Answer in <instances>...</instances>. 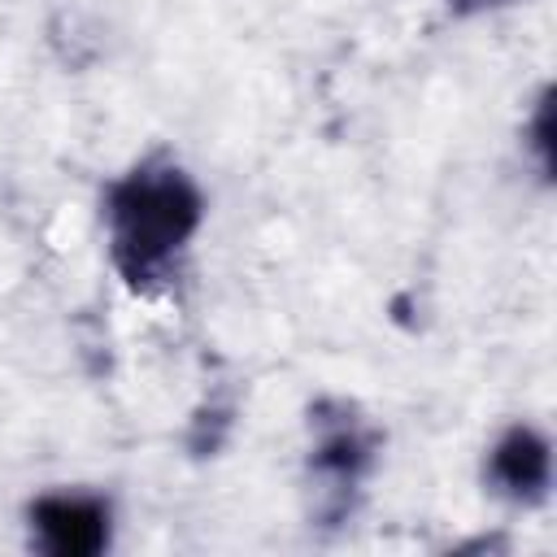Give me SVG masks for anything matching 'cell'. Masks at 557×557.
I'll return each instance as SVG.
<instances>
[{
    "label": "cell",
    "mask_w": 557,
    "mask_h": 557,
    "mask_svg": "<svg viewBox=\"0 0 557 557\" xmlns=\"http://www.w3.org/2000/svg\"><path fill=\"white\" fill-rule=\"evenodd\" d=\"M100 213L117 278L139 296H161L183 274L205 222V196L174 157H144L104 187Z\"/></svg>",
    "instance_id": "obj_1"
},
{
    "label": "cell",
    "mask_w": 557,
    "mask_h": 557,
    "mask_svg": "<svg viewBox=\"0 0 557 557\" xmlns=\"http://www.w3.org/2000/svg\"><path fill=\"white\" fill-rule=\"evenodd\" d=\"M313 426V448H309V470L322 483V513L344 518L352 505V492L370 474L379 457V431L357 418L348 400H322L309 409Z\"/></svg>",
    "instance_id": "obj_2"
},
{
    "label": "cell",
    "mask_w": 557,
    "mask_h": 557,
    "mask_svg": "<svg viewBox=\"0 0 557 557\" xmlns=\"http://www.w3.org/2000/svg\"><path fill=\"white\" fill-rule=\"evenodd\" d=\"M30 544L48 557H96L113 540V509L96 492H44L26 505Z\"/></svg>",
    "instance_id": "obj_3"
},
{
    "label": "cell",
    "mask_w": 557,
    "mask_h": 557,
    "mask_svg": "<svg viewBox=\"0 0 557 557\" xmlns=\"http://www.w3.org/2000/svg\"><path fill=\"white\" fill-rule=\"evenodd\" d=\"M483 479H487L492 496H500L509 505H540V500H548V487H553V444L535 426L513 422L487 448Z\"/></svg>",
    "instance_id": "obj_4"
},
{
    "label": "cell",
    "mask_w": 557,
    "mask_h": 557,
    "mask_svg": "<svg viewBox=\"0 0 557 557\" xmlns=\"http://www.w3.org/2000/svg\"><path fill=\"white\" fill-rule=\"evenodd\" d=\"M527 135H531L527 144H531V152H535V161H540V174H548V170H553V96H548V91L535 100V113H531Z\"/></svg>",
    "instance_id": "obj_5"
},
{
    "label": "cell",
    "mask_w": 557,
    "mask_h": 557,
    "mask_svg": "<svg viewBox=\"0 0 557 557\" xmlns=\"http://www.w3.org/2000/svg\"><path fill=\"white\" fill-rule=\"evenodd\" d=\"M505 4H518V0H448V9H453L457 17H474V13H496V9H505Z\"/></svg>",
    "instance_id": "obj_6"
}]
</instances>
